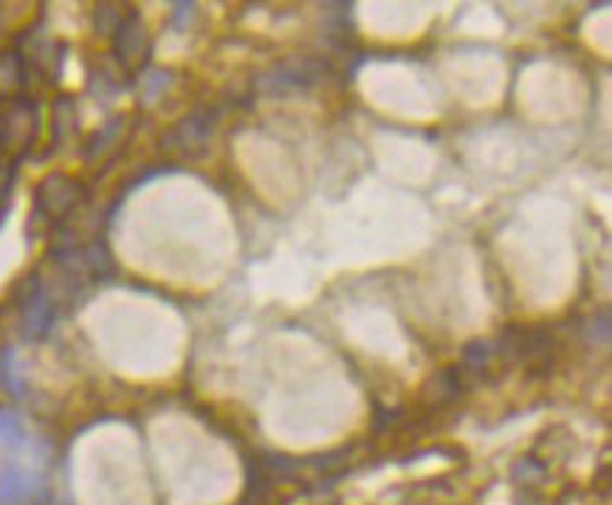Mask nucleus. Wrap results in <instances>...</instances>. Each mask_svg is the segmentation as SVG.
<instances>
[{
	"label": "nucleus",
	"mask_w": 612,
	"mask_h": 505,
	"mask_svg": "<svg viewBox=\"0 0 612 505\" xmlns=\"http://www.w3.org/2000/svg\"><path fill=\"white\" fill-rule=\"evenodd\" d=\"M14 302H18L23 340H45L54 327V320H57V300L52 297L49 286L40 280V271H32L26 280L20 282L18 291H14Z\"/></svg>",
	"instance_id": "f03ea898"
},
{
	"label": "nucleus",
	"mask_w": 612,
	"mask_h": 505,
	"mask_svg": "<svg viewBox=\"0 0 612 505\" xmlns=\"http://www.w3.org/2000/svg\"><path fill=\"white\" fill-rule=\"evenodd\" d=\"M7 212L9 209H0V226H3V221H7Z\"/></svg>",
	"instance_id": "f3484780"
},
{
	"label": "nucleus",
	"mask_w": 612,
	"mask_h": 505,
	"mask_svg": "<svg viewBox=\"0 0 612 505\" xmlns=\"http://www.w3.org/2000/svg\"><path fill=\"white\" fill-rule=\"evenodd\" d=\"M40 136V105L32 96L0 103V153L23 161Z\"/></svg>",
	"instance_id": "f257e3e1"
},
{
	"label": "nucleus",
	"mask_w": 612,
	"mask_h": 505,
	"mask_svg": "<svg viewBox=\"0 0 612 505\" xmlns=\"http://www.w3.org/2000/svg\"><path fill=\"white\" fill-rule=\"evenodd\" d=\"M18 159L0 153V209H9V198H12L14 181H18Z\"/></svg>",
	"instance_id": "4468645a"
},
{
	"label": "nucleus",
	"mask_w": 612,
	"mask_h": 505,
	"mask_svg": "<svg viewBox=\"0 0 612 505\" xmlns=\"http://www.w3.org/2000/svg\"><path fill=\"white\" fill-rule=\"evenodd\" d=\"M77 133V105L71 96H60L52 110V150H60V144Z\"/></svg>",
	"instance_id": "1a4fd4ad"
},
{
	"label": "nucleus",
	"mask_w": 612,
	"mask_h": 505,
	"mask_svg": "<svg viewBox=\"0 0 612 505\" xmlns=\"http://www.w3.org/2000/svg\"><path fill=\"white\" fill-rule=\"evenodd\" d=\"M26 60L20 57L14 49L0 52V103H9L14 96H23V88L29 85Z\"/></svg>",
	"instance_id": "6e6552de"
},
{
	"label": "nucleus",
	"mask_w": 612,
	"mask_h": 505,
	"mask_svg": "<svg viewBox=\"0 0 612 505\" xmlns=\"http://www.w3.org/2000/svg\"><path fill=\"white\" fill-rule=\"evenodd\" d=\"M217 114L212 108H201L195 114H190L186 119H181L170 133H164L161 144L164 150H179V153H192V150L204 148L206 139L215 133Z\"/></svg>",
	"instance_id": "423d86ee"
},
{
	"label": "nucleus",
	"mask_w": 612,
	"mask_h": 505,
	"mask_svg": "<svg viewBox=\"0 0 612 505\" xmlns=\"http://www.w3.org/2000/svg\"><path fill=\"white\" fill-rule=\"evenodd\" d=\"M466 387H469L466 373L460 370V367H447V370L434 373V376L429 378L427 387H423V396H427L432 404H438V407H449V404L463 398Z\"/></svg>",
	"instance_id": "0eeeda50"
},
{
	"label": "nucleus",
	"mask_w": 612,
	"mask_h": 505,
	"mask_svg": "<svg viewBox=\"0 0 612 505\" xmlns=\"http://www.w3.org/2000/svg\"><path fill=\"white\" fill-rule=\"evenodd\" d=\"M114 57L125 74H136L144 68L147 57H150V37H147V26L141 14L136 9H128L121 18L119 29L114 32Z\"/></svg>",
	"instance_id": "20e7f679"
},
{
	"label": "nucleus",
	"mask_w": 612,
	"mask_h": 505,
	"mask_svg": "<svg viewBox=\"0 0 612 505\" xmlns=\"http://www.w3.org/2000/svg\"><path fill=\"white\" fill-rule=\"evenodd\" d=\"M85 204V184L65 173H49L34 190V215L60 226Z\"/></svg>",
	"instance_id": "7ed1b4c3"
},
{
	"label": "nucleus",
	"mask_w": 612,
	"mask_h": 505,
	"mask_svg": "<svg viewBox=\"0 0 612 505\" xmlns=\"http://www.w3.org/2000/svg\"><path fill=\"white\" fill-rule=\"evenodd\" d=\"M587 336H590L593 345H604V342L610 340V314H606V311L587 322Z\"/></svg>",
	"instance_id": "dca6fc26"
},
{
	"label": "nucleus",
	"mask_w": 612,
	"mask_h": 505,
	"mask_svg": "<svg viewBox=\"0 0 612 505\" xmlns=\"http://www.w3.org/2000/svg\"><path fill=\"white\" fill-rule=\"evenodd\" d=\"M121 128H125V116H116V119H110L108 125H103V128L96 130V133L90 136L88 141H85L83 159L85 161H94V159H99V155H103V153H108V150L114 148L116 141H119Z\"/></svg>",
	"instance_id": "9b49d317"
},
{
	"label": "nucleus",
	"mask_w": 612,
	"mask_h": 505,
	"mask_svg": "<svg viewBox=\"0 0 612 505\" xmlns=\"http://www.w3.org/2000/svg\"><path fill=\"white\" fill-rule=\"evenodd\" d=\"M83 257H85V277H88V280L105 282L116 275L114 255H110L105 240H94V244L83 246Z\"/></svg>",
	"instance_id": "9d476101"
},
{
	"label": "nucleus",
	"mask_w": 612,
	"mask_h": 505,
	"mask_svg": "<svg viewBox=\"0 0 612 505\" xmlns=\"http://www.w3.org/2000/svg\"><path fill=\"white\" fill-rule=\"evenodd\" d=\"M0 387L18 398L23 396V378H20L18 370H14L12 347H0Z\"/></svg>",
	"instance_id": "ddd939ff"
},
{
	"label": "nucleus",
	"mask_w": 612,
	"mask_h": 505,
	"mask_svg": "<svg viewBox=\"0 0 612 505\" xmlns=\"http://www.w3.org/2000/svg\"><path fill=\"white\" fill-rule=\"evenodd\" d=\"M121 18H125V12H121L119 7H114V3H99V7L94 9V32L99 34V37H114Z\"/></svg>",
	"instance_id": "f8f14e48"
},
{
	"label": "nucleus",
	"mask_w": 612,
	"mask_h": 505,
	"mask_svg": "<svg viewBox=\"0 0 612 505\" xmlns=\"http://www.w3.org/2000/svg\"><path fill=\"white\" fill-rule=\"evenodd\" d=\"M167 85H170V74H167V71H150V74H144V77H141V83H139L141 99H144L147 105L155 103Z\"/></svg>",
	"instance_id": "2eb2a0df"
},
{
	"label": "nucleus",
	"mask_w": 612,
	"mask_h": 505,
	"mask_svg": "<svg viewBox=\"0 0 612 505\" xmlns=\"http://www.w3.org/2000/svg\"><path fill=\"white\" fill-rule=\"evenodd\" d=\"M325 74L320 60L311 57H293L286 63H277L275 68H268L266 74H260L257 88L271 90V94H286V90H305L311 85H316Z\"/></svg>",
	"instance_id": "39448f33"
}]
</instances>
